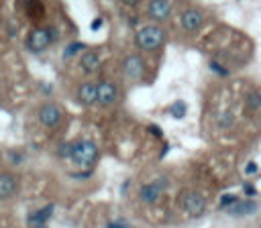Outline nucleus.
Returning <instances> with one entry per match:
<instances>
[{
  "instance_id": "obj_1",
  "label": "nucleus",
  "mask_w": 261,
  "mask_h": 228,
  "mask_svg": "<svg viewBox=\"0 0 261 228\" xmlns=\"http://www.w3.org/2000/svg\"><path fill=\"white\" fill-rule=\"evenodd\" d=\"M135 43H137V47L141 51L153 53L159 47H163V43H165V31H163V26L153 24V22L151 24H143L135 33Z\"/></svg>"
},
{
  "instance_id": "obj_2",
  "label": "nucleus",
  "mask_w": 261,
  "mask_h": 228,
  "mask_svg": "<svg viewBox=\"0 0 261 228\" xmlns=\"http://www.w3.org/2000/svg\"><path fill=\"white\" fill-rule=\"evenodd\" d=\"M69 159H71L77 167L90 169V167L98 161V147H96L92 140H88V138L69 142Z\"/></svg>"
},
{
  "instance_id": "obj_3",
  "label": "nucleus",
  "mask_w": 261,
  "mask_h": 228,
  "mask_svg": "<svg viewBox=\"0 0 261 228\" xmlns=\"http://www.w3.org/2000/svg\"><path fill=\"white\" fill-rule=\"evenodd\" d=\"M57 37H59V35H57V31H55L53 26H49V28L37 26V28L31 31V35H29V39H27V47H29L33 53H41V51H45Z\"/></svg>"
},
{
  "instance_id": "obj_4",
  "label": "nucleus",
  "mask_w": 261,
  "mask_h": 228,
  "mask_svg": "<svg viewBox=\"0 0 261 228\" xmlns=\"http://www.w3.org/2000/svg\"><path fill=\"white\" fill-rule=\"evenodd\" d=\"M165 185H167V179H165V177H157L155 181L143 183L141 189H139V200H141L143 204H155V202L161 197Z\"/></svg>"
},
{
  "instance_id": "obj_5",
  "label": "nucleus",
  "mask_w": 261,
  "mask_h": 228,
  "mask_svg": "<svg viewBox=\"0 0 261 228\" xmlns=\"http://www.w3.org/2000/svg\"><path fill=\"white\" fill-rule=\"evenodd\" d=\"M181 208L188 216L192 218H200L206 212V200L198 193V191H186L181 195Z\"/></svg>"
},
{
  "instance_id": "obj_6",
  "label": "nucleus",
  "mask_w": 261,
  "mask_h": 228,
  "mask_svg": "<svg viewBox=\"0 0 261 228\" xmlns=\"http://www.w3.org/2000/svg\"><path fill=\"white\" fill-rule=\"evenodd\" d=\"M122 73L128 79H141L145 75V59L137 53H130L122 59Z\"/></svg>"
},
{
  "instance_id": "obj_7",
  "label": "nucleus",
  "mask_w": 261,
  "mask_h": 228,
  "mask_svg": "<svg viewBox=\"0 0 261 228\" xmlns=\"http://www.w3.org/2000/svg\"><path fill=\"white\" fill-rule=\"evenodd\" d=\"M169 14H171V2L169 0H149L147 2V16L153 20V24L167 20Z\"/></svg>"
},
{
  "instance_id": "obj_8",
  "label": "nucleus",
  "mask_w": 261,
  "mask_h": 228,
  "mask_svg": "<svg viewBox=\"0 0 261 228\" xmlns=\"http://www.w3.org/2000/svg\"><path fill=\"white\" fill-rule=\"evenodd\" d=\"M118 100V88L116 83L108 81V79H102L96 83V102L102 104V106H110Z\"/></svg>"
},
{
  "instance_id": "obj_9",
  "label": "nucleus",
  "mask_w": 261,
  "mask_h": 228,
  "mask_svg": "<svg viewBox=\"0 0 261 228\" xmlns=\"http://www.w3.org/2000/svg\"><path fill=\"white\" fill-rule=\"evenodd\" d=\"M61 118H63V112H61V108H59L57 104H53V102H47V104H43V106L39 108V120H41V124L47 126V128H55V126L61 122Z\"/></svg>"
},
{
  "instance_id": "obj_10",
  "label": "nucleus",
  "mask_w": 261,
  "mask_h": 228,
  "mask_svg": "<svg viewBox=\"0 0 261 228\" xmlns=\"http://www.w3.org/2000/svg\"><path fill=\"white\" fill-rule=\"evenodd\" d=\"M202 24H204V14H202V10H198V8H186V10L181 12V26H184V31L194 33V31H198Z\"/></svg>"
},
{
  "instance_id": "obj_11",
  "label": "nucleus",
  "mask_w": 261,
  "mask_h": 228,
  "mask_svg": "<svg viewBox=\"0 0 261 228\" xmlns=\"http://www.w3.org/2000/svg\"><path fill=\"white\" fill-rule=\"evenodd\" d=\"M257 202H253V200H237L232 206H228V208H224V212L228 214V216H234V218H241V216H253L255 212H257Z\"/></svg>"
},
{
  "instance_id": "obj_12",
  "label": "nucleus",
  "mask_w": 261,
  "mask_h": 228,
  "mask_svg": "<svg viewBox=\"0 0 261 228\" xmlns=\"http://www.w3.org/2000/svg\"><path fill=\"white\" fill-rule=\"evenodd\" d=\"M18 191V181L12 173H0V200H10Z\"/></svg>"
},
{
  "instance_id": "obj_13",
  "label": "nucleus",
  "mask_w": 261,
  "mask_h": 228,
  "mask_svg": "<svg viewBox=\"0 0 261 228\" xmlns=\"http://www.w3.org/2000/svg\"><path fill=\"white\" fill-rule=\"evenodd\" d=\"M102 61H100V55L96 51H84L82 59H80V67L86 71V73H96L100 69Z\"/></svg>"
},
{
  "instance_id": "obj_14",
  "label": "nucleus",
  "mask_w": 261,
  "mask_h": 228,
  "mask_svg": "<svg viewBox=\"0 0 261 228\" xmlns=\"http://www.w3.org/2000/svg\"><path fill=\"white\" fill-rule=\"evenodd\" d=\"M75 96H77V102L84 104V106H92V104H96V83H90V81L82 83V86L77 88Z\"/></svg>"
},
{
  "instance_id": "obj_15",
  "label": "nucleus",
  "mask_w": 261,
  "mask_h": 228,
  "mask_svg": "<svg viewBox=\"0 0 261 228\" xmlns=\"http://www.w3.org/2000/svg\"><path fill=\"white\" fill-rule=\"evenodd\" d=\"M53 216V204H47L45 208H41V210H35V212H31L29 214V224L35 228V226H45V222L49 220Z\"/></svg>"
},
{
  "instance_id": "obj_16",
  "label": "nucleus",
  "mask_w": 261,
  "mask_h": 228,
  "mask_svg": "<svg viewBox=\"0 0 261 228\" xmlns=\"http://www.w3.org/2000/svg\"><path fill=\"white\" fill-rule=\"evenodd\" d=\"M245 108L249 112H257L261 110V92H249L245 96Z\"/></svg>"
},
{
  "instance_id": "obj_17",
  "label": "nucleus",
  "mask_w": 261,
  "mask_h": 228,
  "mask_svg": "<svg viewBox=\"0 0 261 228\" xmlns=\"http://www.w3.org/2000/svg\"><path fill=\"white\" fill-rule=\"evenodd\" d=\"M167 112H169L175 120H179V118H184V116L188 114V104H186L184 100H175V102L167 108Z\"/></svg>"
},
{
  "instance_id": "obj_18",
  "label": "nucleus",
  "mask_w": 261,
  "mask_h": 228,
  "mask_svg": "<svg viewBox=\"0 0 261 228\" xmlns=\"http://www.w3.org/2000/svg\"><path fill=\"white\" fill-rule=\"evenodd\" d=\"M27 14L31 18H41L43 16V4L39 0H29L27 2Z\"/></svg>"
},
{
  "instance_id": "obj_19",
  "label": "nucleus",
  "mask_w": 261,
  "mask_h": 228,
  "mask_svg": "<svg viewBox=\"0 0 261 228\" xmlns=\"http://www.w3.org/2000/svg\"><path fill=\"white\" fill-rule=\"evenodd\" d=\"M84 49H86V45H84V43L73 41V43H69V45L65 47V51H63V59H69V57H73L75 53H80V51H84Z\"/></svg>"
},
{
  "instance_id": "obj_20",
  "label": "nucleus",
  "mask_w": 261,
  "mask_h": 228,
  "mask_svg": "<svg viewBox=\"0 0 261 228\" xmlns=\"http://www.w3.org/2000/svg\"><path fill=\"white\" fill-rule=\"evenodd\" d=\"M232 122H234V116L230 114V110L222 112L220 118H218V126H220V128H228V126H232Z\"/></svg>"
},
{
  "instance_id": "obj_21",
  "label": "nucleus",
  "mask_w": 261,
  "mask_h": 228,
  "mask_svg": "<svg viewBox=\"0 0 261 228\" xmlns=\"http://www.w3.org/2000/svg\"><path fill=\"white\" fill-rule=\"evenodd\" d=\"M208 67H210V71H214V73H216V75H220V77H226V75L230 73V71H228L226 67H222V65H220L218 61H212V59H210Z\"/></svg>"
},
{
  "instance_id": "obj_22",
  "label": "nucleus",
  "mask_w": 261,
  "mask_h": 228,
  "mask_svg": "<svg viewBox=\"0 0 261 228\" xmlns=\"http://www.w3.org/2000/svg\"><path fill=\"white\" fill-rule=\"evenodd\" d=\"M6 159H8L10 165H20V163L24 161V155H22L20 151H8V153H6Z\"/></svg>"
},
{
  "instance_id": "obj_23",
  "label": "nucleus",
  "mask_w": 261,
  "mask_h": 228,
  "mask_svg": "<svg viewBox=\"0 0 261 228\" xmlns=\"http://www.w3.org/2000/svg\"><path fill=\"white\" fill-rule=\"evenodd\" d=\"M237 200H239V197H237L234 193H222V195H220V210H224V208L232 206Z\"/></svg>"
},
{
  "instance_id": "obj_24",
  "label": "nucleus",
  "mask_w": 261,
  "mask_h": 228,
  "mask_svg": "<svg viewBox=\"0 0 261 228\" xmlns=\"http://www.w3.org/2000/svg\"><path fill=\"white\" fill-rule=\"evenodd\" d=\"M104 228H133L128 222H124V220H110Z\"/></svg>"
},
{
  "instance_id": "obj_25",
  "label": "nucleus",
  "mask_w": 261,
  "mask_h": 228,
  "mask_svg": "<svg viewBox=\"0 0 261 228\" xmlns=\"http://www.w3.org/2000/svg\"><path fill=\"white\" fill-rule=\"evenodd\" d=\"M243 191H245L247 197H255L257 195V189H255L253 183H243Z\"/></svg>"
},
{
  "instance_id": "obj_26",
  "label": "nucleus",
  "mask_w": 261,
  "mask_h": 228,
  "mask_svg": "<svg viewBox=\"0 0 261 228\" xmlns=\"http://www.w3.org/2000/svg\"><path fill=\"white\" fill-rule=\"evenodd\" d=\"M147 130H149L153 136H157V138H163V130H161L157 124H149V126H147Z\"/></svg>"
},
{
  "instance_id": "obj_27",
  "label": "nucleus",
  "mask_w": 261,
  "mask_h": 228,
  "mask_svg": "<svg viewBox=\"0 0 261 228\" xmlns=\"http://www.w3.org/2000/svg\"><path fill=\"white\" fill-rule=\"evenodd\" d=\"M257 171H259V167H257L255 161H249V163L245 165V173H247V175H255Z\"/></svg>"
},
{
  "instance_id": "obj_28",
  "label": "nucleus",
  "mask_w": 261,
  "mask_h": 228,
  "mask_svg": "<svg viewBox=\"0 0 261 228\" xmlns=\"http://www.w3.org/2000/svg\"><path fill=\"white\" fill-rule=\"evenodd\" d=\"M102 24H104V18H102V16H98V18H94V20L90 22V31H98Z\"/></svg>"
},
{
  "instance_id": "obj_29",
  "label": "nucleus",
  "mask_w": 261,
  "mask_h": 228,
  "mask_svg": "<svg viewBox=\"0 0 261 228\" xmlns=\"http://www.w3.org/2000/svg\"><path fill=\"white\" fill-rule=\"evenodd\" d=\"M59 157L69 159V142H63V145H61V149H59Z\"/></svg>"
},
{
  "instance_id": "obj_30",
  "label": "nucleus",
  "mask_w": 261,
  "mask_h": 228,
  "mask_svg": "<svg viewBox=\"0 0 261 228\" xmlns=\"http://www.w3.org/2000/svg\"><path fill=\"white\" fill-rule=\"evenodd\" d=\"M92 175V171L88 169V171H84V173H71V177H75V179H88Z\"/></svg>"
},
{
  "instance_id": "obj_31",
  "label": "nucleus",
  "mask_w": 261,
  "mask_h": 228,
  "mask_svg": "<svg viewBox=\"0 0 261 228\" xmlns=\"http://www.w3.org/2000/svg\"><path fill=\"white\" fill-rule=\"evenodd\" d=\"M143 0H122V4L124 6H130V8H135V6H139Z\"/></svg>"
},
{
  "instance_id": "obj_32",
  "label": "nucleus",
  "mask_w": 261,
  "mask_h": 228,
  "mask_svg": "<svg viewBox=\"0 0 261 228\" xmlns=\"http://www.w3.org/2000/svg\"><path fill=\"white\" fill-rule=\"evenodd\" d=\"M35 228H47V226H35Z\"/></svg>"
}]
</instances>
